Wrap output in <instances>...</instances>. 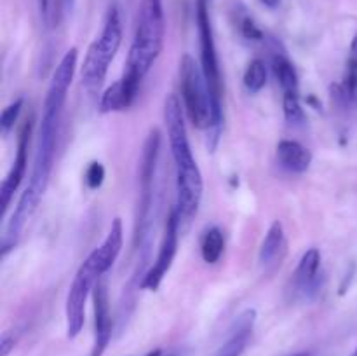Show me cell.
Masks as SVG:
<instances>
[{"label":"cell","instance_id":"cell-1","mask_svg":"<svg viewBox=\"0 0 357 356\" xmlns=\"http://www.w3.org/2000/svg\"><path fill=\"white\" fill-rule=\"evenodd\" d=\"M166 20L162 0H142L136 17L135 38L126 63V73L143 80L164 45Z\"/></svg>","mask_w":357,"mask_h":356},{"label":"cell","instance_id":"cell-2","mask_svg":"<svg viewBox=\"0 0 357 356\" xmlns=\"http://www.w3.org/2000/svg\"><path fill=\"white\" fill-rule=\"evenodd\" d=\"M122 42V23L121 13L117 6H110L107 17H105L103 30L101 35L89 45L84 58L82 72V86L86 87L87 93L96 94L103 86V80L107 77L108 66L112 59L117 54Z\"/></svg>","mask_w":357,"mask_h":356},{"label":"cell","instance_id":"cell-3","mask_svg":"<svg viewBox=\"0 0 357 356\" xmlns=\"http://www.w3.org/2000/svg\"><path fill=\"white\" fill-rule=\"evenodd\" d=\"M180 87L192 124L199 129H211L215 121L211 93L202 66L190 54H185L180 61Z\"/></svg>","mask_w":357,"mask_h":356},{"label":"cell","instance_id":"cell-4","mask_svg":"<svg viewBox=\"0 0 357 356\" xmlns=\"http://www.w3.org/2000/svg\"><path fill=\"white\" fill-rule=\"evenodd\" d=\"M197 28L199 38H201V66L209 86L213 112H215V121L209 131H213V140H216L222 128V73H220L218 54H216L215 37H213V27L206 0H197Z\"/></svg>","mask_w":357,"mask_h":356},{"label":"cell","instance_id":"cell-5","mask_svg":"<svg viewBox=\"0 0 357 356\" xmlns=\"http://www.w3.org/2000/svg\"><path fill=\"white\" fill-rule=\"evenodd\" d=\"M101 276L98 274L96 269L84 260L73 278L72 286L66 295L65 316H66V337L75 339L82 332L84 321H86V302L89 293L93 292L96 283L100 281Z\"/></svg>","mask_w":357,"mask_h":356},{"label":"cell","instance_id":"cell-6","mask_svg":"<svg viewBox=\"0 0 357 356\" xmlns=\"http://www.w3.org/2000/svg\"><path fill=\"white\" fill-rule=\"evenodd\" d=\"M164 124L167 128L171 154H173L176 168L195 163L194 156H192L190 143H188L183 108H181V101L178 100L176 94H167L166 100H164Z\"/></svg>","mask_w":357,"mask_h":356},{"label":"cell","instance_id":"cell-7","mask_svg":"<svg viewBox=\"0 0 357 356\" xmlns=\"http://www.w3.org/2000/svg\"><path fill=\"white\" fill-rule=\"evenodd\" d=\"M178 234H180V220H178L176 209L173 208L169 212V215H167L166 225H164V236L162 241H160L159 255H157L153 265L149 269V272L143 276L142 283H139V286L143 290H157L160 286L164 276L171 269L174 255H176Z\"/></svg>","mask_w":357,"mask_h":356},{"label":"cell","instance_id":"cell-8","mask_svg":"<svg viewBox=\"0 0 357 356\" xmlns=\"http://www.w3.org/2000/svg\"><path fill=\"white\" fill-rule=\"evenodd\" d=\"M160 149V133L159 129H152L146 136V142L143 145L142 164H139V181H142V198H139V213L138 225H136V241L145 232L146 215H149L150 205H152V191H153V175H155L157 157Z\"/></svg>","mask_w":357,"mask_h":356},{"label":"cell","instance_id":"cell-9","mask_svg":"<svg viewBox=\"0 0 357 356\" xmlns=\"http://www.w3.org/2000/svg\"><path fill=\"white\" fill-rule=\"evenodd\" d=\"M204 191L201 170L197 163L176 168V213L180 223H188L197 213Z\"/></svg>","mask_w":357,"mask_h":356},{"label":"cell","instance_id":"cell-10","mask_svg":"<svg viewBox=\"0 0 357 356\" xmlns=\"http://www.w3.org/2000/svg\"><path fill=\"white\" fill-rule=\"evenodd\" d=\"M93 304H94V342L91 349V356H103L108 344L112 341V313L110 300H108L107 285L101 281L96 283L93 290Z\"/></svg>","mask_w":357,"mask_h":356},{"label":"cell","instance_id":"cell-11","mask_svg":"<svg viewBox=\"0 0 357 356\" xmlns=\"http://www.w3.org/2000/svg\"><path fill=\"white\" fill-rule=\"evenodd\" d=\"M31 133V121H26V124L23 126L20 135V143H17V154L16 159H14L13 168L7 173V177L3 178L2 187H0V202H2V212H6L9 208L10 201H13L14 192L17 191V187L21 185L24 178V171H26V150H28V140H30Z\"/></svg>","mask_w":357,"mask_h":356},{"label":"cell","instance_id":"cell-12","mask_svg":"<svg viewBox=\"0 0 357 356\" xmlns=\"http://www.w3.org/2000/svg\"><path fill=\"white\" fill-rule=\"evenodd\" d=\"M139 84H142V80L124 72V77H122L121 80L112 84V86L101 94L100 110L108 114V112H121L129 108L132 105V101H135L136 94H138Z\"/></svg>","mask_w":357,"mask_h":356},{"label":"cell","instance_id":"cell-13","mask_svg":"<svg viewBox=\"0 0 357 356\" xmlns=\"http://www.w3.org/2000/svg\"><path fill=\"white\" fill-rule=\"evenodd\" d=\"M122 243H124V230H122V222L121 218H115L112 222L110 230H108V236L105 237L103 243L93 251V253L87 257L89 264L93 265L98 271V274L103 276L112 265L117 260L119 253H121Z\"/></svg>","mask_w":357,"mask_h":356},{"label":"cell","instance_id":"cell-14","mask_svg":"<svg viewBox=\"0 0 357 356\" xmlns=\"http://www.w3.org/2000/svg\"><path fill=\"white\" fill-rule=\"evenodd\" d=\"M255 321H257V313L253 309L244 311L243 314L237 316V320L234 321L232 328H230V334L227 337V341L223 342L222 348L216 351L215 356H241L244 353V349L248 348V342H250L251 335H253V327Z\"/></svg>","mask_w":357,"mask_h":356},{"label":"cell","instance_id":"cell-15","mask_svg":"<svg viewBox=\"0 0 357 356\" xmlns=\"http://www.w3.org/2000/svg\"><path fill=\"white\" fill-rule=\"evenodd\" d=\"M278 159L284 170L305 173L312 164V152L295 140H281L278 143Z\"/></svg>","mask_w":357,"mask_h":356},{"label":"cell","instance_id":"cell-16","mask_svg":"<svg viewBox=\"0 0 357 356\" xmlns=\"http://www.w3.org/2000/svg\"><path fill=\"white\" fill-rule=\"evenodd\" d=\"M286 251V236L284 229H282V223L279 220H275L271 227H268L267 234L264 237V243L260 246V255H258V260H260L261 267L268 269L272 265L281 264V258Z\"/></svg>","mask_w":357,"mask_h":356},{"label":"cell","instance_id":"cell-17","mask_svg":"<svg viewBox=\"0 0 357 356\" xmlns=\"http://www.w3.org/2000/svg\"><path fill=\"white\" fill-rule=\"evenodd\" d=\"M321 267V253L317 248H310L300 258V264L295 271V286L300 292H309L316 288L317 276Z\"/></svg>","mask_w":357,"mask_h":356},{"label":"cell","instance_id":"cell-18","mask_svg":"<svg viewBox=\"0 0 357 356\" xmlns=\"http://www.w3.org/2000/svg\"><path fill=\"white\" fill-rule=\"evenodd\" d=\"M223 250H225V239L222 230L218 227L206 230L201 241V255L206 264H216L222 258Z\"/></svg>","mask_w":357,"mask_h":356},{"label":"cell","instance_id":"cell-19","mask_svg":"<svg viewBox=\"0 0 357 356\" xmlns=\"http://www.w3.org/2000/svg\"><path fill=\"white\" fill-rule=\"evenodd\" d=\"M274 73L278 77V82L281 84L284 93H298V75H296L295 66L291 65L284 54L274 56Z\"/></svg>","mask_w":357,"mask_h":356},{"label":"cell","instance_id":"cell-20","mask_svg":"<svg viewBox=\"0 0 357 356\" xmlns=\"http://www.w3.org/2000/svg\"><path fill=\"white\" fill-rule=\"evenodd\" d=\"M244 86L250 93H260L267 86V66L261 59H253L244 72Z\"/></svg>","mask_w":357,"mask_h":356},{"label":"cell","instance_id":"cell-21","mask_svg":"<svg viewBox=\"0 0 357 356\" xmlns=\"http://www.w3.org/2000/svg\"><path fill=\"white\" fill-rule=\"evenodd\" d=\"M38 9H40V16L45 27H58L59 17H61L63 0H38Z\"/></svg>","mask_w":357,"mask_h":356},{"label":"cell","instance_id":"cell-22","mask_svg":"<svg viewBox=\"0 0 357 356\" xmlns=\"http://www.w3.org/2000/svg\"><path fill=\"white\" fill-rule=\"evenodd\" d=\"M282 108H284V117L289 124H300L303 121V117H305L302 105H300L298 93H284Z\"/></svg>","mask_w":357,"mask_h":356},{"label":"cell","instance_id":"cell-23","mask_svg":"<svg viewBox=\"0 0 357 356\" xmlns=\"http://www.w3.org/2000/svg\"><path fill=\"white\" fill-rule=\"evenodd\" d=\"M344 96L345 100L357 101V59L349 58L347 73H345L344 82Z\"/></svg>","mask_w":357,"mask_h":356},{"label":"cell","instance_id":"cell-24","mask_svg":"<svg viewBox=\"0 0 357 356\" xmlns=\"http://www.w3.org/2000/svg\"><path fill=\"white\" fill-rule=\"evenodd\" d=\"M21 108H23V98H17V100H14L13 103L3 108L2 115H0V128H2V131H9L13 128L14 122L20 117Z\"/></svg>","mask_w":357,"mask_h":356},{"label":"cell","instance_id":"cell-25","mask_svg":"<svg viewBox=\"0 0 357 356\" xmlns=\"http://www.w3.org/2000/svg\"><path fill=\"white\" fill-rule=\"evenodd\" d=\"M84 180H86V185L91 188V191H96V188H100L105 181L103 164L91 163L89 168L86 170V175H84Z\"/></svg>","mask_w":357,"mask_h":356},{"label":"cell","instance_id":"cell-26","mask_svg":"<svg viewBox=\"0 0 357 356\" xmlns=\"http://www.w3.org/2000/svg\"><path fill=\"white\" fill-rule=\"evenodd\" d=\"M241 34L246 38H250V40H260V38H264L261 30L255 24V21L250 16H244L241 20Z\"/></svg>","mask_w":357,"mask_h":356},{"label":"cell","instance_id":"cell-27","mask_svg":"<svg viewBox=\"0 0 357 356\" xmlns=\"http://www.w3.org/2000/svg\"><path fill=\"white\" fill-rule=\"evenodd\" d=\"M17 344V335L14 332H3L2 339H0V356H9L14 346Z\"/></svg>","mask_w":357,"mask_h":356},{"label":"cell","instance_id":"cell-28","mask_svg":"<svg viewBox=\"0 0 357 356\" xmlns=\"http://www.w3.org/2000/svg\"><path fill=\"white\" fill-rule=\"evenodd\" d=\"M260 2L264 3L265 7H268V9H275V7H279L281 0H260Z\"/></svg>","mask_w":357,"mask_h":356},{"label":"cell","instance_id":"cell-29","mask_svg":"<svg viewBox=\"0 0 357 356\" xmlns=\"http://www.w3.org/2000/svg\"><path fill=\"white\" fill-rule=\"evenodd\" d=\"M162 356H190V353H188L187 349H176V351H171V353H167V355H162Z\"/></svg>","mask_w":357,"mask_h":356},{"label":"cell","instance_id":"cell-30","mask_svg":"<svg viewBox=\"0 0 357 356\" xmlns=\"http://www.w3.org/2000/svg\"><path fill=\"white\" fill-rule=\"evenodd\" d=\"M351 58L357 59V34L352 38V44H351Z\"/></svg>","mask_w":357,"mask_h":356},{"label":"cell","instance_id":"cell-31","mask_svg":"<svg viewBox=\"0 0 357 356\" xmlns=\"http://www.w3.org/2000/svg\"><path fill=\"white\" fill-rule=\"evenodd\" d=\"M162 355H164V353L160 351V349H155V351L149 353V355H146V356H162Z\"/></svg>","mask_w":357,"mask_h":356},{"label":"cell","instance_id":"cell-32","mask_svg":"<svg viewBox=\"0 0 357 356\" xmlns=\"http://www.w3.org/2000/svg\"><path fill=\"white\" fill-rule=\"evenodd\" d=\"M289 356H309L307 353H298V355H289Z\"/></svg>","mask_w":357,"mask_h":356},{"label":"cell","instance_id":"cell-33","mask_svg":"<svg viewBox=\"0 0 357 356\" xmlns=\"http://www.w3.org/2000/svg\"><path fill=\"white\" fill-rule=\"evenodd\" d=\"M351 356H357V348L354 349V353H352V355Z\"/></svg>","mask_w":357,"mask_h":356},{"label":"cell","instance_id":"cell-34","mask_svg":"<svg viewBox=\"0 0 357 356\" xmlns=\"http://www.w3.org/2000/svg\"><path fill=\"white\" fill-rule=\"evenodd\" d=\"M206 2H209V0H206Z\"/></svg>","mask_w":357,"mask_h":356}]
</instances>
